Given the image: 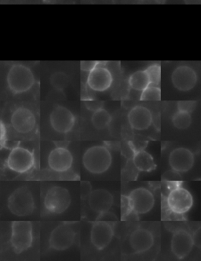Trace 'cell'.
Returning <instances> with one entry per match:
<instances>
[{
    "label": "cell",
    "mask_w": 201,
    "mask_h": 261,
    "mask_svg": "<svg viewBox=\"0 0 201 261\" xmlns=\"http://www.w3.org/2000/svg\"><path fill=\"white\" fill-rule=\"evenodd\" d=\"M122 198V214L123 216L142 215L151 211L155 205V197L145 188L134 189L129 195Z\"/></svg>",
    "instance_id": "6da1fadb"
},
{
    "label": "cell",
    "mask_w": 201,
    "mask_h": 261,
    "mask_svg": "<svg viewBox=\"0 0 201 261\" xmlns=\"http://www.w3.org/2000/svg\"><path fill=\"white\" fill-rule=\"evenodd\" d=\"M113 156L106 146L96 145L86 151L83 156V164L88 172L102 174L111 166Z\"/></svg>",
    "instance_id": "7a4b0ae2"
},
{
    "label": "cell",
    "mask_w": 201,
    "mask_h": 261,
    "mask_svg": "<svg viewBox=\"0 0 201 261\" xmlns=\"http://www.w3.org/2000/svg\"><path fill=\"white\" fill-rule=\"evenodd\" d=\"M9 89L14 94H22L31 89L35 77L31 69L22 65H14L9 70L7 77Z\"/></svg>",
    "instance_id": "3957f363"
},
{
    "label": "cell",
    "mask_w": 201,
    "mask_h": 261,
    "mask_svg": "<svg viewBox=\"0 0 201 261\" xmlns=\"http://www.w3.org/2000/svg\"><path fill=\"white\" fill-rule=\"evenodd\" d=\"M7 207L11 214L17 217L31 215L35 209L33 194L27 187L17 188L9 197Z\"/></svg>",
    "instance_id": "277c9868"
},
{
    "label": "cell",
    "mask_w": 201,
    "mask_h": 261,
    "mask_svg": "<svg viewBox=\"0 0 201 261\" xmlns=\"http://www.w3.org/2000/svg\"><path fill=\"white\" fill-rule=\"evenodd\" d=\"M33 241V225L30 222H13L11 243L16 253H22L31 247Z\"/></svg>",
    "instance_id": "5b68a950"
},
{
    "label": "cell",
    "mask_w": 201,
    "mask_h": 261,
    "mask_svg": "<svg viewBox=\"0 0 201 261\" xmlns=\"http://www.w3.org/2000/svg\"><path fill=\"white\" fill-rule=\"evenodd\" d=\"M167 206L170 213L175 215H183L193 207V195L180 185L170 189L167 197Z\"/></svg>",
    "instance_id": "8992f818"
},
{
    "label": "cell",
    "mask_w": 201,
    "mask_h": 261,
    "mask_svg": "<svg viewBox=\"0 0 201 261\" xmlns=\"http://www.w3.org/2000/svg\"><path fill=\"white\" fill-rule=\"evenodd\" d=\"M71 195L66 188L55 186L49 188L44 198V208L48 213L61 214L66 211L71 204Z\"/></svg>",
    "instance_id": "52a82bcc"
},
{
    "label": "cell",
    "mask_w": 201,
    "mask_h": 261,
    "mask_svg": "<svg viewBox=\"0 0 201 261\" xmlns=\"http://www.w3.org/2000/svg\"><path fill=\"white\" fill-rule=\"evenodd\" d=\"M34 164L33 152L22 147L13 149L7 158V167L17 173L28 172L33 167Z\"/></svg>",
    "instance_id": "ba28073f"
},
{
    "label": "cell",
    "mask_w": 201,
    "mask_h": 261,
    "mask_svg": "<svg viewBox=\"0 0 201 261\" xmlns=\"http://www.w3.org/2000/svg\"><path fill=\"white\" fill-rule=\"evenodd\" d=\"M49 122L52 128L57 133L66 134L75 126L76 118L73 113L64 106L57 105L49 115Z\"/></svg>",
    "instance_id": "9c48e42d"
},
{
    "label": "cell",
    "mask_w": 201,
    "mask_h": 261,
    "mask_svg": "<svg viewBox=\"0 0 201 261\" xmlns=\"http://www.w3.org/2000/svg\"><path fill=\"white\" fill-rule=\"evenodd\" d=\"M76 232L67 224H60L54 229L49 236V246L54 250L64 251L73 245Z\"/></svg>",
    "instance_id": "30bf717a"
},
{
    "label": "cell",
    "mask_w": 201,
    "mask_h": 261,
    "mask_svg": "<svg viewBox=\"0 0 201 261\" xmlns=\"http://www.w3.org/2000/svg\"><path fill=\"white\" fill-rule=\"evenodd\" d=\"M171 82L179 91H189L196 86L197 74L196 71L188 65L178 66L171 74Z\"/></svg>",
    "instance_id": "8fae6325"
},
{
    "label": "cell",
    "mask_w": 201,
    "mask_h": 261,
    "mask_svg": "<svg viewBox=\"0 0 201 261\" xmlns=\"http://www.w3.org/2000/svg\"><path fill=\"white\" fill-rule=\"evenodd\" d=\"M194 246V239L188 230L179 229L173 234L170 241V249L178 259L189 256Z\"/></svg>",
    "instance_id": "7c38bea8"
},
{
    "label": "cell",
    "mask_w": 201,
    "mask_h": 261,
    "mask_svg": "<svg viewBox=\"0 0 201 261\" xmlns=\"http://www.w3.org/2000/svg\"><path fill=\"white\" fill-rule=\"evenodd\" d=\"M114 230L109 222L97 220L90 230V242L97 250L106 249L112 242Z\"/></svg>",
    "instance_id": "4fadbf2b"
},
{
    "label": "cell",
    "mask_w": 201,
    "mask_h": 261,
    "mask_svg": "<svg viewBox=\"0 0 201 261\" xmlns=\"http://www.w3.org/2000/svg\"><path fill=\"white\" fill-rule=\"evenodd\" d=\"M100 63L95 69L89 72L87 85L92 91L104 92L111 87L113 77L112 72L106 67L100 65Z\"/></svg>",
    "instance_id": "5bb4252c"
},
{
    "label": "cell",
    "mask_w": 201,
    "mask_h": 261,
    "mask_svg": "<svg viewBox=\"0 0 201 261\" xmlns=\"http://www.w3.org/2000/svg\"><path fill=\"white\" fill-rule=\"evenodd\" d=\"M11 123L14 130L21 134H26L34 130L36 120L34 113L24 107L14 110L11 114Z\"/></svg>",
    "instance_id": "9a60e30c"
},
{
    "label": "cell",
    "mask_w": 201,
    "mask_h": 261,
    "mask_svg": "<svg viewBox=\"0 0 201 261\" xmlns=\"http://www.w3.org/2000/svg\"><path fill=\"white\" fill-rule=\"evenodd\" d=\"M195 157L193 152L186 148H177L170 152L169 164L174 172H186L194 165Z\"/></svg>",
    "instance_id": "2e32d148"
},
{
    "label": "cell",
    "mask_w": 201,
    "mask_h": 261,
    "mask_svg": "<svg viewBox=\"0 0 201 261\" xmlns=\"http://www.w3.org/2000/svg\"><path fill=\"white\" fill-rule=\"evenodd\" d=\"M73 163V157L68 149L58 147L54 149L48 156L49 169L57 172H65L69 170Z\"/></svg>",
    "instance_id": "e0dca14e"
},
{
    "label": "cell",
    "mask_w": 201,
    "mask_h": 261,
    "mask_svg": "<svg viewBox=\"0 0 201 261\" xmlns=\"http://www.w3.org/2000/svg\"><path fill=\"white\" fill-rule=\"evenodd\" d=\"M130 126L135 130H145L151 127L153 114L148 108L144 106L137 105L130 110L128 114Z\"/></svg>",
    "instance_id": "ac0fdd59"
},
{
    "label": "cell",
    "mask_w": 201,
    "mask_h": 261,
    "mask_svg": "<svg viewBox=\"0 0 201 261\" xmlns=\"http://www.w3.org/2000/svg\"><path fill=\"white\" fill-rule=\"evenodd\" d=\"M129 243L135 253H143L154 246V237L148 229L138 228L130 236Z\"/></svg>",
    "instance_id": "d6986e66"
},
{
    "label": "cell",
    "mask_w": 201,
    "mask_h": 261,
    "mask_svg": "<svg viewBox=\"0 0 201 261\" xmlns=\"http://www.w3.org/2000/svg\"><path fill=\"white\" fill-rule=\"evenodd\" d=\"M88 204L97 214L109 211L113 204V195L106 189L92 191L88 196Z\"/></svg>",
    "instance_id": "ffe728a7"
},
{
    "label": "cell",
    "mask_w": 201,
    "mask_h": 261,
    "mask_svg": "<svg viewBox=\"0 0 201 261\" xmlns=\"http://www.w3.org/2000/svg\"><path fill=\"white\" fill-rule=\"evenodd\" d=\"M133 163L135 168L141 172H152L157 168L154 158L146 151H135L133 156Z\"/></svg>",
    "instance_id": "44dd1931"
},
{
    "label": "cell",
    "mask_w": 201,
    "mask_h": 261,
    "mask_svg": "<svg viewBox=\"0 0 201 261\" xmlns=\"http://www.w3.org/2000/svg\"><path fill=\"white\" fill-rule=\"evenodd\" d=\"M128 84L135 91H142L149 85V79L145 70H138L131 75L128 79Z\"/></svg>",
    "instance_id": "7402d4cb"
},
{
    "label": "cell",
    "mask_w": 201,
    "mask_h": 261,
    "mask_svg": "<svg viewBox=\"0 0 201 261\" xmlns=\"http://www.w3.org/2000/svg\"><path fill=\"white\" fill-rule=\"evenodd\" d=\"M112 121L111 114L105 108H100L94 111L91 116V123L93 127L97 130H104L110 124Z\"/></svg>",
    "instance_id": "603a6c76"
},
{
    "label": "cell",
    "mask_w": 201,
    "mask_h": 261,
    "mask_svg": "<svg viewBox=\"0 0 201 261\" xmlns=\"http://www.w3.org/2000/svg\"><path fill=\"white\" fill-rule=\"evenodd\" d=\"M174 127L180 130H185L189 128L192 123V116L191 113L187 111H179L178 110L174 113L171 118Z\"/></svg>",
    "instance_id": "cb8c5ba5"
},
{
    "label": "cell",
    "mask_w": 201,
    "mask_h": 261,
    "mask_svg": "<svg viewBox=\"0 0 201 261\" xmlns=\"http://www.w3.org/2000/svg\"><path fill=\"white\" fill-rule=\"evenodd\" d=\"M140 100L142 101H160L161 100V90L159 85L149 84L140 96Z\"/></svg>",
    "instance_id": "d4e9b609"
},
{
    "label": "cell",
    "mask_w": 201,
    "mask_h": 261,
    "mask_svg": "<svg viewBox=\"0 0 201 261\" xmlns=\"http://www.w3.org/2000/svg\"><path fill=\"white\" fill-rule=\"evenodd\" d=\"M49 82L57 91H62L68 86L69 83V78L64 72H55L51 76Z\"/></svg>",
    "instance_id": "484cf974"
},
{
    "label": "cell",
    "mask_w": 201,
    "mask_h": 261,
    "mask_svg": "<svg viewBox=\"0 0 201 261\" xmlns=\"http://www.w3.org/2000/svg\"><path fill=\"white\" fill-rule=\"evenodd\" d=\"M150 84L159 85L161 80V67L158 64H153L145 69Z\"/></svg>",
    "instance_id": "4316f807"
},
{
    "label": "cell",
    "mask_w": 201,
    "mask_h": 261,
    "mask_svg": "<svg viewBox=\"0 0 201 261\" xmlns=\"http://www.w3.org/2000/svg\"><path fill=\"white\" fill-rule=\"evenodd\" d=\"M196 102L193 101H183L178 102V110L179 111H187V112H193V110L196 108Z\"/></svg>",
    "instance_id": "83f0119b"
},
{
    "label": "cell",
    "mask_w": 201,
    "mask_h": 261,
    "mask_svg": "<svg viewBox=\"0 0 201 261\" xmlns=\"http://www.w3.org/2000/svg\"><path fill=\"white\" fill-rule=\"evenodd\" d=\"M100 62H94V61H83L80 62V69L84 72H90L99 65Z\"/></svg>",
    "instance_id": "f1b7e54d"
},
{
    "label": "cell",
    "mask_w": 201,
    "mask_h": 261,
    "mask_svg": "<svg viewBox=\"0 0 201 261\" xmlns=\"http://www.w3.org/2000/svg\"><path fill=\"white\" fill-rule=\"evenodd\" d=\"M97 220H102V221H116L117 220V217L115 216V214L111 212L106 211L102 214H99L97 217Z\"/></svg>",
    "instance_id": "f546056e"
},
{
    "label": "cell",
    "mask_w": 201,
    "mask_h": 261,
    "mask_svg": "<svg viewBox=\"0 0 201 261\" xmlns=\"http://www.w3.org/2000/svg\"><path fill=\"white\" fill-rule=\"evenodd\" d=\"M80 193H81V197L83 198H87L89 196L91 191H92V186L89 182H82L80 185Z\"/></svg>",
    "instance_id": "4dcf8cb0"
},
{
    "label": "cell",
    "mask_w": 201,
    "mask_h": 261,
    "mask_svg": "<svg viewBox=\"0 0 201 261\" xmlns=\"http://www.w3.org/2000/svg\"><path fill=\"white\" fill-rule=\"evenodd\" d=\"M85 104L88 109L94 111L103 108V104L100 101H93V100H86Z\"/></svg>",
    "instance_id": "1f68e13d"
},
{
    "label": "cell",
    "mask_w": 201,
    "mask_h": 261,
    "mask_svg": "<svg viewBox=\"0 0 201 261\" xmlns=\"http://www.w3.org/2000/svg\"><path fill=\"white\" fill-rule=\"evenodd\" d=\"M43 1L44 3H49V2H51V1H52V0H43Z\"/></svg>",
    "instance_id": "d6a6232c"
},
{
    "label": "cell",
    "mask_w": 201,
    "mask_h": 261,
    "mask_svg": "<svg viewBox=\"0 0 201 261\" xmlns=\"http://www.w3.org/2000/svg\"><path fill=\"white\" fill-rule=\"evenodd\" d=\"M142 1H143V0H142ZM154 1H155V2H160L161 0H154Z\"/></svg>",
    "instance_id": "836d02e7"
},
{
    "label": "cell",
    "mask_w": 201,
    "mask_h": 261,
    "mask_svg": "<svg viewBox=\"0 0 201 261\" xmlns=\"http://www.w3.org/2000/svg\"><path fill=\"white\" fill-rule=\"evenodd\" d=\"M102 1H113V0H102Z\"/></svg>",
    "instance_id": "e575fe53"
},
{
    "label": "cell",
    "mask_w": 201,
    "mask_h": 261,
    "mask_svg": "<svg viewBox=\"0 0 201 261\" xmlns=\"http://www.w3.org/2000/svg\"><path fill=\"white\" fill-rule=\"evenodd\" d=\"M199 69H200V72H201V63L199 64Z\"/></svg>",
    "instance_id": "d590c367"
}]
</instances>
